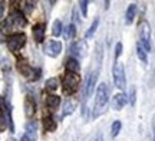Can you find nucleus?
<instances>
[{"instance_id":"nucleus-28","label":"nucleus","mask_w":155,"mask_h":141,"mask_svg":"<svg viewBox=\"0 0 155 141\" xmlns=\"http://www.w3.org/2000/svg\"><path fill=\"white\" fill-rule=\"evenodd\" d=\"M121 53H122V43L119 42V43H116V48H115V59H118Z\"/></svg>"},{"instance_id":"nucleus-21","label":"nucleus","mask_w":155,"mask_h":141,"mask_svg":"<svg viewBox=\"0 0 155 141\" xmlns=\"http://www.w3.org/2000/svg\"><path fill=\"white\" fill-rule=\"evenodd\" d=\"M43 127L46 131H53L56 128V124L53 123V119L50 118V117H46V118L43 119Z\"/></svg>"},{"instance_id":"nucleus-25","label":"nucleus","mask_w":155,"mask_h":141,"mask_svg":"<svg viewBox=\"0 0 155 141\" xmlns=\"http://www.w3.org/2000/svg\"><path fill=\"white\" fill-rule=\"evenodd\" d=\"M58 86H59V85H58V79L56 78H50L46 81V88L49 91H56Z\"/></svg>"},{"instance_id":"nucleus-20","label":"nucleus","mask_w":155,"mask_h":141,"mask_svg":"<svg viewBox=\"0 0 155 141\" xmlns=\"http://www.w3.org/2000/svg\"><path fill=\"white\" fill-rule=\"evenodd\" d=\"M75 108H76V105H75L71 99H68V101L65 102V105H63V115H69V114H72L73 111H75Z\"/></svg>"},{"instance_id":"nucleus-1","label":"nucleus","mask_w":155,"mask_h":141,"mask_svg":"<svg viewBox=\"0 0 155 141\" xmlns=\"http://www.w3.org/2000/svg\"><path fill=\"white\" fill-rule=\"evenodd\" d=\"M109 104V91H108V86L106 84H99L98 89H96V98H95V111L94 115L98 117L99 114H102L105 111V108L108 107Z\"/></svg>"},{"instance_id":"nucleus-11","label":"nucleus","mask_w":155,"mask_h":141,"mask_svg":"<svg viewBox=\"0 0 155 141\" xmlns=\"http://www.w3.org/2000/svg\"><path fill=\"white\" fill-rule=\"evenodd\" d=\"M71 52L76 56H85V52H86V45L85 42H76L71 46Z\"/></svg>"},{"instance_id":"nucleus-8","label":"nucleus","mask_w":155,"mask_h":141,"mask_svg":"<svg viewBox=\"0 0 155 141\" xmlns=\"http://www.w3.org/2000/svg\"><path fill=\"white\" fill-rule=\"evenodd\" d=\"M45 52L52 58H56L62 52V43L59 40H49L45 46Z\"/></svg>"},{"instance_id":"nucleus-2","label":"nucleus","mask_w":155,"mask_h":141,"mask_svg":"<svg viewBox=\"0 0 155 141\" xmlns=\"http://www.w3.org/2000/svg\"><path fill=\"white\" fill-rule=\"evenodd\" d=\"M138 33H139V39H141V45L145 49V52L151 51V26L147 20H141L138 26Z\"/></svg>"},{"instance_id":"nucleus-18","label":"nucleus","mask_w":155,"mask_h":141,"mask_svg":"<svg viewBox=\"0 0 155 141\" xmlns=\"http://www.w3.org/2000/svg\"><path fill=\"white\" fill-rule=\"evenodd\" d=\"M137 55H138V58L142 61L144 63L148 62V58H147V52H145V49L142 48V45L141 43H137Z\"/></svg>"},{"instance_id":"nucleus-30","label":"nucleus","mask_w":155,"mask_h":141,"mask_svg":"<svg viewBox=\"0 0 155 141\" xmlns=\"http://www.w3.org/2000/svg\"><path fill=\"white\" fill-rule=\"evenodd\" d=\"M3 13H5V3L0 2V19L3 17Z\"/></svg>"},{"instance_id":"nucleus-32","label":"nucleus","mask_w":155,"mask_h":141,"mask_svg":"<svg viewBox=\"0 0 155 141\" xmlns=\"http://www.w3.org/2000/svg\"><path fill=\"white\" fill-rule=\"evenodd\" d=\"M154 141H155V131H154Z\"/></svg>"},{"instance_id":"nucleus-27","label":"nucleus","mask_w":155,"mask_h":141,"mask_svg":"<svg viewBox=\"0 0 155 141\" xmlns=\"http://www.w3.org/2000/svg\"><path fill=\"white\" fill-rule=\"evenodd\" d=\"M7 123L9 121H6L5 115H0V131H5L6 127H7Z\"/></svg>"},{"instance_id":"nucleus-12","label":"nucleus","mask_w":155,"mask_h":141,"mask_svg":"<svg viewBox=\"0 0 155 141\" xmlns=\"http://www.w3.org/2000/svg\"><path fill=\"white\" fill-rule=\"evenodd\" d=\"M33 36H35V40L36 42H43V39H45V25H36L33 28Z\"/></svg>"},{"instance_id":"nucleus-6","label":"nucleus","mask_w":155,"mask_h":141,"mask_svg":"<svg viewBox=\"0 0 155 141\" xmlns=\"http://www.w3.org/2000/svg\"><path fill=\"white\" fill-rule=\"evenodd\" d=\"M25 25H26V17L23 16L19 10H16L7 17V22H6L5 28H7V30H9L10 28H23Z\"/></svg>"},{"instance_id":"nucleus-17","label":"nucleus","mask_w":155,"mask_h":141,"mask_svg":"<svg viewBox=\"0 0 155 141\" xmlns=\"http://www.w3.org/2000/svg\"><path fill=\"white\" fill-rule=\"evenodd\" d=\"M46 104H48V107L50 109H55V108H58L61 105V98L58 95H49L46 98Z\"/></svg>"},{"instance_id":"nucleus-10","label":"nucleus","mask_w":155,"mask_h":141,"mask_svg":"<svg viewBox=\"0 0 155 141\" xmlns=\"http://www.w3.org/2000/svg\"><path fill=\"white\" fill-rule=\"evenodd\" d=\"M128 102V98L127 95L122 92V94H116L114 98H112L111 101V107L115 109V111H119V109H122V108L125 107V104Z\"/></svg>"},{"instance_id":"nucleus-29","label":"nucleus","mask_w":155,"mask_h":141,"mask_svg":"<svg viewBox=\"0 0 155 141\" xmlns=\"http://www.w3.org/2000/svg\"><path fill=\"white\" fill-rule=\"evenodd\" d=\"M135 94H137V91H135V88H132V89H131V96H129L131 105H135Z\"/></svg>"},{"instance_id":"nucleus-3","label":"nucleus","mask_w":155,"mask_h":141,"mask_svg":"<svg viewBox=\"0 0 155 141\" xmlns=\"http://www.w3.org/2000/svg\"><path fill=\"white\" fill-rule=\"evenodd\" d=\"M62 82H63V91H65L66 94H73V92L78 89V86H79L81 78H79L78 73L66 72L65 75H63Z\"/></svg>"},{"instance_id":"nucleus-16","label":"nucleus","mask_w":155,"mask_h":141,"mask_svg":"<svg viewBox=\"0 0 155 141\" xmlns=\"http://www.w3.org/2000/svg\"><path fill=\"white\" fill-rule=\"evenodd\" d=\"M66 71L68 72H72V73H78L79 72V69H81V66H79V62H78L76 59H68V62H66Z\"/></svg>"},{"instance_id":"nucleus-31","label":"nucleus","mask_w":155,"mask_h":141,"mask_svg":"<svg viewBox=\"0 0 155 141\" xmlns=\"http://www.w3.org/2000/svg\"><path fill=\"white\" fill-rule=\"evenodd\" d=\"M95 141H104V137H102V134H98V136H96V138H95Z\"/></svg>"},{"instance_id":"nucleus-24","label":"nucleus","mask_w":155,"mask_h":141,"mask_svg":"<svg viewBox=\"0 0 155 141\" xmlns=\"http://www.w3.org/2000/svg\"><path fill=\"white\" fill-rule=\"evenodd\" d=\"M98 25H99V19H95L94 23L91 25V28H89V30L86 32V35H85V36H86L88 39H89V38H92V36L95 35V32H96V29H98Z\"/></svg>"},{"instance_id":"nucleus-14","label":"nucleus","mask_w":155,"mask_h":141,"mask_svg":"<svg viewBox=\"0 0 155 141\" xmlns=\"http://www.w3.org/2000/svg\"><path fill=\"white\" fill-rule=\"evenodd\" d=\"M36 131H38V124L35 121H30L26 124V136L30 137L32 140H36Z\"/></svg>"},{"instance_id":"nucleus-4","label":"nucleus","mask_w":155,"mask_h":141,"mask_svg":"<svg viewBox=\"0 0 155 141\" xmlns=\"http://www.w3.org/2000/svg\"><path fill=\"white\" fill-rule=\"evenodd\" d=\"M114 82H115V86L116 88H119V89H125L127 88V76H125V68H124V65L116 62L114 65Z\"/></svg>"},{"instance_id":"nucleus-19","label":"nucleus","mask_w":155,"mask_h":141,"mask_svg":"<svg viewBox=\"0 0 155 141\" xmlns=\"http://www.w3.org/2000/svg\"><path fill=\"white\" fill-rule=\"evenodd\" d=\"M76 36V28L75 25H69L65 29V39H73Z\"/></svg>"},{"instance_id":"nucleus-9","label":"nucleus","mask_w":155,"mask_h":141,"mask_svg":"<svg viewBox=\"0 0 155 141\" xmlns=\"http://www.w3.org/2000/svg\"><path fill=\"white\" fill-rule=\"evenodd\" d=\"M96 78H98V72H92L86 78V84H85V89H83V96L85 98H89L92 95V91H94L95 84H96Z\"/></svg>"},{"instance_id":"nucleus-7","label":"nucleus","mask_w":155,"mask_h":141,"mask_svg":"<svg viewBox=\"0 0 155 141\" xmlns=\"http://www.w3.org/2000/svg\"><path fill=\"white\" fill-rule=\"evenodd\" d=\"M17 69L20 71V73H22L23 76L30 78L32 81H36V79L39 78V73H40V71L30 68V65H28V63L23 62V61H20V62L17 63Z\"/></svg>"},{"instance_id":"nucleus-13","label":"nucleus","mask_w":155,"mask_h":141,"mask_svg":"<svg viewBox=\"0 0 155 141\" xmlns=\"http://www.w3.org/2000/svg\"><path fill=\"white\" fill-rule=\"evenodd\" d=\"M137 15V5H129L128 6L127 15H125V23L127 25H131L134 22V17Z\"/></svg>"},{"instance_id":"nucleus-26","label":"nucleus","mask_w":155,"mask_h":141,"mask_svg":"<svg viewBox=\"0 0 155 141\" xmlns=\"http://www.w3.org/2000/svg\"><path fill=\"white\" fill-rule=\"evenodd\" d=\"M79 6H81V10H82V16H86L88 15V2L82 0V2H79Z\"/></svg>"},{"instance_id":"nucleus-5","label":"nucleus","mask_w":155,"mask_h":141,"mask_svg":"<svg viewBox=\"0 0 155 141\" xmlns=\"http://www.w3.org/2000/svg\"><path fill=\"white\" fill-rule=\"evenodd\" d=\"M26 43V35L25 33H15L7 38V48L10 52H19Z\"/></svg>"},{"instance_id":"nucleus-22","label":"nucleus","mask_w":155,"mask_h":141,"mask_svg":"<svg viewBox=\"0 0 155 141\" xmlns=\"http://www.w3.org/2000/svg\"><path fill=\"white\" fill-rule=\"evenodd\" d=\"M121 128H122V124H121V121H114L112 123V127H111V136L112 137H116L118 134H119V131H121Z\"/></svg>"},{"instance_id":"nucleus-23","label":"nucleus","mask_w":155,"mask_h":141,"mask_svg":"<svg viewBox=\"0 0 155 141\" xmlns=\"http://www.w3.org/2000/svg\"><path fill=\"white\" fill-rule=\"evenodd\" d=\"M52 33H53V36H61V33H62L61 20H55L53 22V25H52Z\"/></svg>"},{"instance_id":"nucleus-15","label":"nucleus","mask_w":155,"mask_h":141,"mask_svg":"<svg viewBox=\"0 0 155 141\" xmlns=\"http://www.w3.org/2000/svg\"><path fill=\"white\" fill-rule=\"evenodd\" d=\"M35 109H36L35 101L30 98V96H28L26 101H25V111H26V115H28V117H32L35 114Z\"/></svg>"}]
</instances>
